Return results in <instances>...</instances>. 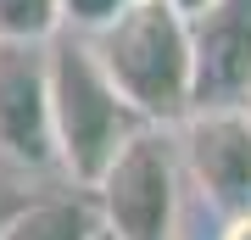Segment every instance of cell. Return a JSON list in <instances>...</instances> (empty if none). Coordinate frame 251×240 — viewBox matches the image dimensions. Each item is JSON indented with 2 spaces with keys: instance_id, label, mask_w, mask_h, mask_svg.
<instances>
[{
  "instance_id": "cell-1",
  "label": "cell",
  "mask_w": 251,
  "mask_h": 240,
  "mask_svg": "<svg viewBox=\"0 0 251 240\" xmlns=\"http://www.w3.org/2000/svg\"><path fill=\"white\" fill-rule=\"evenodd\" d=\"M45 67H50V129H56V162L78 190H90L106 162L145 129L140 107L112 84L100 67L90 34H50L45 39Z\"/></svg>"
},
{
  "instance_id": "cell-2",
  "label": "cell",
  "mask_w": 251,
  "mask_h": 240,
  "mask_svg": "<svg viewBox=\"0 0 251 240\" xmlns=\"http://www.w3.org/2000/svg\"><path fill=\"white\" fill-rule=\"evenodd\" d=\"M95 56L112 73V84L140 107L145 123L179 129V117L196 107V62H190V17L173 0H128L100 28Z\"/></svg>"
},
{
  "instance_id": "cell-3",
  "label": "cell",
  "mask_w": 251,
  "mask_h": 240,
  "mask_svg": "<svg viewBox=\"0 0 251 240\" xmlns=\"http://www.w3.org/2000/svg\"><path fill=\"white\" fill-rule=\"evenodd\" d=\"M179 179H184L179 140L168 134V123H145L90 185L106 240H173Z\"/></svg>"
},
{
  "instance_id": "cell-4",
  "label": "cell",
  "mask_w": 251,
  "mask_h": 240,
  "mask_svg": "<svg viewBox=\"0 0 251 240\" xmlns=\"http://www.w3.org/2000/svg\"><path fill=\"white\" fill-rule=\"evenodd\" d=\"M179 162L190 185L224 218L251 207V112L234 107H196L179 117Z\"/></svg>"
},
{
  "instance_id": "cell-5",
  "label": "cell",
  "mask_w": 251,
  "mask_h": 240,
  "mask_svg": "<svg viewBox=\"0 0 251 240\" xmlns=\"http://www.w3.org/2000/svg\"><path fill=\"white\" fill-rule=\"evenodd\" d=\"M0 151L28 168L56 162L45 39H0Z\"/></svg>"
},
{
  "instance_id": "cell-6",
  "label": "cell",
  "mask_w": 251,
  "mask_h": 240,
  "mask_svg": "<svg viewBox=\"0 0 251 240\" xmlns=\"http://www.w3.org/2000/svg\"><path fill=\"white\" fill-rule=\"evenodd\" d=\"M190 62H196V107L246 101V89H251V0H206L190 17Z\"/></svg>"
},
{
  "instance_id": "cell-7",
  "label": "cell",
  "mask_w": 251,
  "mask_h": 240,
  "mask_svg": "<svg viewBox=\"0 0 251 240\" xmlns=\"http://www.w3.org/2000/svg\"><path fill=\"white\" fill-rule=\"evenodd\" d=\"M100 207L95 196H39V201H23L17 213L6 218L0 240H100Z\"/></svg>"
},
{
  "instance_id": "cell-8",
  "label": "cell",
  "mask_w": 251,
  "mask_h": 240,
  "mask_svg": "<svg viewBox=\"0 0 251 240\" xmlns=\"http://www.w3.org/2000/svg\"><path fill=\"white\" fill-rule=\"evenodd\" d=\"M62 28V0H0V39H50Z\"/></svg>"
},
{
  "instance_id": "cell-9",
  "label": "cell",
  "mask_w": 251,
  "mask_h": 240,
  "mask_svg": "<svg viewBox=\"0 0 251 240\" xmlns=\"http://www.w3.org/2000/svg\"><path fill=\"white\" fill-rule=\"evenodd\" d=\"M128 0H62V23H73L78 34H100Z\"/></svg>"
},
{
  "instance_id": "cell-10",
  "label": "cell",
  "mask_w": 251,
  "mask_h": 240,
  "mask_svg": "<svg viewBox=\"0 0 251 240\" xmlns=\"http://www.w3.org/2000/svg\"><path fill=\"white\" fill-rule=\"evenodd\" d=\"M224 240H251V207H246V213H234V218H229Z\"/></svg>"
},
{
  "instance_id": "cell-11",
  "label": "cell",
  "mask_w": 251,
  "mask_h": 240,
  "mask_svg": "<svg viewBox=\"0 0 251 240\" xmlns=\"http://www.w3.org/2000/svg\"><path fill=\"white\" fill-rule=\"evenodd\" d=\"M23 201H28V196H11V185H0V229H6V218L17 213Z\"/></svg>"
},
{
  "instance_id": "cell-12",
  "label": "cell",
  "mask_w": 251,
  "mask_h": 240,
  "mask_svg": "<svg viewBox=\"0 0 251 240\" xmlns=\"http://www.w3.org/2000/svg\"><path fill=\"white\" fill-rule=\"evenodd\" d=\"M173 6H179V11H184V17H196V11L206 6V0H173Z\"/></svg>"
},
{
  "instance_id": "cell-13",
  "label": "cell",
  "mask_w": 251,
  "mask_h": 240,
  "mask_svg": "<svg viewBox=\"0 0 251 240\" xmlns=\"http://www.w3.org/2000/svg\"><path fill=\"white\" fill-rule=\"evenodd\" d=\"M240 107H246V112H251V89H246V101H240Z\"/></svg>"
}]
</instances>
